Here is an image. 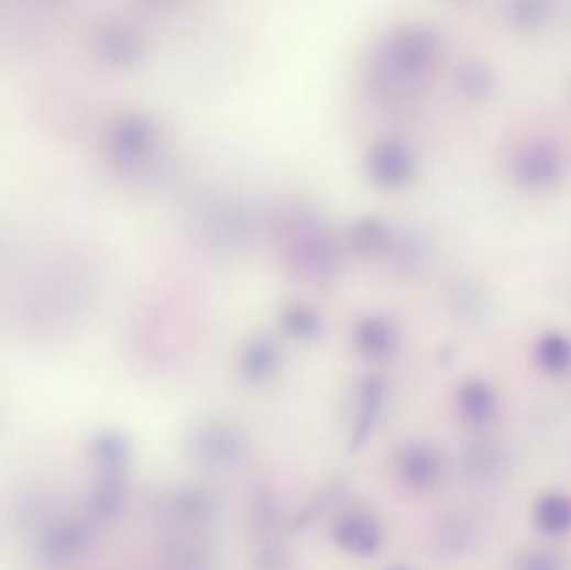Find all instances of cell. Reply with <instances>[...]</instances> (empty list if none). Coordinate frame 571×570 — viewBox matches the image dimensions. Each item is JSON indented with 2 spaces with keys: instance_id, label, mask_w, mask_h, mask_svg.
<instances>
[{
  "instance_id": "obj_1",
  "label": "cell",
  "mask_w": 571,
  "mask_h": 570,
  "mask_svg": "<svg viewBox=\"0 0 571 570\" xmlns=\"http://www.w3.org/2000/svg\"><path fill=\"white\" fill-rule=\"evenodd\" d=\"M190 459L206 469L231 470L243 465L250 456V440L240 425L208 418L193 425L186 437Z\"/></svg>"
},
{
  "instance_id": "obj_2",
  "label": "cell",
  "mask_w": 571,
  "mask_h": 570,
  "mask_svg": "<svg viewBox=\"0 0 571 570\" xmlns=\"http://www.w3.org/2000/svg\"><path fill=\"white\" fill-rule=\"evenodd\" d=\"M567 169L563 151L548 138H531L516 150L512 176L527 191H548L563 178Z\"/></svg>"
},
{
  "instance_id": "obj_3",
  "label": "cell",
  "mask_w": 571,
  "mask_h": 570,
  "mask_svg": "<svg viewBox=\"0 0 571 570\" xmlns=\"http://www.w3.org/2000/svg\"><path fill=\"white\" fill-rule=\"evenodd\" d=\"M395 472L406 491L422 494L440 484L444 475V460L435 447L409 443L396 457Z\"/></svg>"
},
{
  "instance_id": "obj_4",
  "label": "cell",
  "mask_w": 571,
  "mask_h": 570,
  "mask_svg": "<svg viewBox=\"0 0 571 570\" xmlns=\"http://www.w3.org/2000/svg\"><path fill=\"white\" fill-rule=\"evenodd\" d=\"M332 539L351 556L370 557L383 544V533L376 518L366 512H348L332 525Z\"/></svg>"
},
{
  "instance_id": "obj_5",
  "label": "cell",
  "mask_w": 571,
  "mask_h": 570,
  "mask_svg": "<svg viewBox=\"0 0 571 570\" xmlns=\"http://www.w3.org/2000/svg\"><path fill=\"white\" fill-rule=\"evenodd\" d=\"M496 408H498V398L495 390L485 380H468L458 388L457 410L464 424L482 427L492 421Z\"/></svg>"
},
{
  "instance_id": "obj_6",
  "label": "cell",
  "mask_w": 571,
  "mask_h": 570,
  "mask_svg": "<svg viewBox=\"0 0 571 570\" xmlns=\"http://www.w3.org/2000/svg\"><path fill=\"white\" fill-rule=\"evenodd\" d=\"M171 512L180 524L205 525L216 517L218 501L202 487H180L171 497Z\"/></svg>"
},
{
  "instance_id": "obj_7",
  "label": "cell",
  "mask_w": 571,
  "mask_h": 570,
  "mask_svg": "<svg viewBox=\"0 0 571 570\" xmlns=\"http://www.w3.org/2000/svg\"><path fill=\"white\" fill-rule=\"evenodd\" d=\"M534 360L545 375H567L571 372V338L560 331L541 335L535 343Z\"/></svg>"
},
{
  "instance_id": "obj_8",
  "label": "cell",
  "mask_w": 571,
  "mask_h": 570,
  "mask_svg": "<svg viewBox=\"0 0 571 570\" xmlns=\"http://www.w3.org/2000/svg\"><path fill=\"white\" fill-rule=\"evenodd\" d=\"M534 524L547 537L571 533V498L563 494H548L534 508Z\"/></svg>"
},
{
  "instance_id": "obj_9",
  "label": "cell",
  "mask_w": 571,
  "mask_h": 570,
  "mask_svg": "<svg viewBox=\"0 0 571 570\" xmlns=\"http://www.w3.org/2000/svg\"><path fill=\"white\" fill-rule=\"evenodd\" d=\"M383 401H385V393H383L381 383L377 380H366L360 393L356 424L351 431V449H360L366 442L371 431L376 427L381 408H383Z\"/></svg>"
},
{
  "instance_id": "obj_10",
  "label": "cell",
  "mask_w": 571,
  "mask_h": 570,
  "mask_svg": "<svg viewBox=\"0 0 571 570\" xmlns=\"http://www.w3.org/2000/svg\"><path fill=\"white\" fill-rule=\"evenodd\" d=\"M166 563L169 570H215L209 550L193 539H176L167 546Z\"/></svg>"
},
{
  "instance_id": "obj_11",
  "label": "cell",
  "mask_w": 571,
  "mask_h": 570,
  "mask_svg": "<svg viewBox=\"0 0 571 570\" xmlns=\"http://www.w3.org/2000/svg\"><path fill=\"white\" fill-rule=\"evenodd\" d=\"M508 21L519 31H538L550 22L553 4L543 0H518L508 8Z\"/></svg>"
},
{
  "instance_id": "obj_12",
  "label": "cell",
  "mask_w": 571,
  "mask_h": 570,
  "mask_svg": "<svg viewBox=\"0 0 571 570\" xmlns=\"http://www.w3.org/2000/svg\"><path fill=\"white\" fill-rule=\"evenodd\" d=\"M460 83L463 91L474 99L490 98L496 89L495 76L488 67L482 66V64H471V66L464 67Z\"/></svg>"
},
{
  "instance_id": "obj_13",
  "label": "cell",
  "mask_w": 571,
  "mask_h": 570,
  "mask_svg": "<svg viewBox=\"0 0 571 570\" xmlns=\"http://www.w3.org/2000/svg\"><path fill=\"white\" fill-rule=\"evenodd\" d=\"M276 366V353L270 347L257 344L248 350L243 359V373L248 380L261 382L273 373Z\"/></svg>"
},
{
  "instance_id": "obj_14",
  "label": "cell",
  "mask_w": 571,
  "mask_h": 570,
  "mask_svg": "<svg viewBox=\"0 0 571 570\" xmlns=\"http://www.w3.org/2000/svg\"><path fill=\"white\" fill-rule=\"evenodd\" d=\"M251 520H253L254 529L261 534H270L276 529L281 520L279 505L274 502L270 495H260L254 501L253 511H251Z\"/></svg>"
},
{
  "instance_id": "obj_15",
  "label": "cell",
  "mask_w": 571,
  "mask_h": 570,
  "mask_svg": "<svg viewBox=\"0 0 571 570\" xmlns=\"http://www.w3.org/2000/svg\"><path fill=\"white\" fill-rule=\"evenodd\" d=\"M289 563L288 550L277 540H267L256 552V570H286Z\"/></svg>"
},
{
  "instance_id": "obj_16",
  "label": "cell",
  "mask_w": 571,
  "mask_h": 570,
  "mask_svg": "<svg viewBox=\"0 0 571 570\" xmlns=\"http://www.w3.org/2000/svg\"><path fill=\"white\" fill-rule=\"evenodd\" d=\"M515 570H567V563L558 553L530 550L518 557Z\"/></svg>"
},
{
  "instance_id": "obj_17",
  "label": "cell",
  "mask_w": 571,
  "mask_h": 570,
  "mask_svg": "<svg viewBox=\"0 0 571 570\" xmlns=\"http://www.w3.org/2000/svg\"><path fill=\"white\" fill-rule=\"evenodd\" d=\"M458 310L466 317H480L486 308V296L476 285H461L454 293Z\"/></svg>"
},
{
  "instance_id": "obj_18",
  "label": "cell",
  "mask_w": 571,
  "mask_h": 570,
  "mask_svg": "<svg viewBox=\"0 0 571 570\" xmlns=\"http://www.w3.org/2000/svg\"><path fill=\"white\" fill-rule=\"evenodd\" d=\"M392 570H408V569H392Z\"/></svg>"
}]
</instances>
